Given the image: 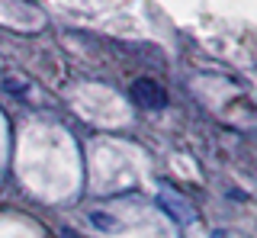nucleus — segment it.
<instances>
[{"instance_id":"2","label":"nucleus","mask_w":257,"mask_h":238,"mask_svg":"<svg viewBox=\"0 0 257 238\" xmlns=\"http://www.w3.org/2000/svg\"><path fill=\"white\" fill-rule=\"evenodd\" d=\"M90 222H93L96 228H106V232H116V228H119V222L106 219V212H90Z\"/></svg>"},{"instance_id":"1","label":"nucleus","mask_w":257,"mask_h":238,"mask_svg":"<svg viewBox=\"0 0 257 238\" xmlns=\"http://www.w3.org/2000/svg\"><path fill=\"white\" fill-rule=\"evenodd\" d=\"M128 93H132V100L139 103L142 109H164L167 106V90L155 77H139V81L128 87Z\"/></svg>"}]
</instances>
